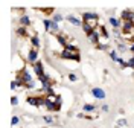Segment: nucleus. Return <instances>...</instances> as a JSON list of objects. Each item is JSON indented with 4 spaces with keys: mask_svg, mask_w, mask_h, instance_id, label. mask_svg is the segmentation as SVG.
Segmentation results:
<instances>
[{
    "mask_svg": "<svg viewBox=\"0 0 134 128\" xmlns=\"http://www.w3.org/2000/svg\"><path fill=\"white\" fill-rule=\"evenodd\" d=\"M27 104L38 107V105H40V98H38V96H29V98H27Z\"/></svg>",
    "mask_w": 134,
    "mask_h": 128,
    "instance_id": "nucleus-10",
    "label": "nucleus"
},
{
    "mask_svg": "<svg viewBox=\"0 0 134 128\" xmlns=\"http://www.w3.org/2000/svg\"><path fill=\"white\" fill-rule=\"evenodd\" d=\"M31 43H32V46L35 47V49H38V47H40V38H38L37 35H34L32 38H31Z\"/></svg>",
    "mask_w": 134,
    "mask_h": 128,
    "instance_id": "nucleus-16",
    "label": "nucleus"
},
{
    "mask_svg": "<svg viewBox=\"0 0 134 128\" xmlns=\"http://www.w3.org/2000/svg\"><path fill=\"white\" fill-rule=\"evenodd\" d=\"M102 111H108V105H102Z\"/></svg>",
    "mask_w": 134,
    "mask_h": 128,
    "instance_id": "nucleus-33",
    "label": "nucleus"
},
{
    "mask_svg": "<svg viewBox=\"0 0 134 128\" xmlns=\"http://www.w3.org/2000/svg\"><path fill=\"white\" fill-rule=\"evenodd\" d=\"M110 57H111V60H114V61L119 58V57H117V52H116V51H111V52H110Z\"/></svg>",
    "mask_w": 134,
    "mask_h": 128,
    "instance_id": "nucleus-24",
    "label": "nucleus"
},
{
    "mask_svg": "<svg viewBox=\"0 0 134 128\" xmlns=\"http://www.w3.org/2000/svg\"><path fill=\"white\" fill-rule=\"evenodd\" d=\"M88 38H90V41H92V43H94V44H99V32H98L96 29H94L90 35H88Z\"/></svg>",
    "mask_w": 134,
    "mask_h": 128,
    "instance_id": "nucleus-8",
    "label": "nucleus"
},
{
    "mask_svg": "<svg viewBox=\"0 0 134 128\" xmlns=\"http://www.w3.org/2000/svg\"><path fill=\"white\" fill-rule=\"evenodd\" d=\"M52 23H53L52 20H44V21H43V25H44V27H46V31H50V29H52Z\"/></svg>",
    "mask_w": 134,
    "mask_h": 128,
    "instance_id": "nucleus-18",
    "label": "nucleus"
},
{
    "mask_svg": "<svg viewBox=\"0 0 134 128\" xmlns=\"http://www.w3.org/2000/svg\"><path fill=\"white\" fill-rule=\"evenodd\" d=\"M17 34L18 35H26V27H23V26L18 27V29H17Z\"/></svg>",
    "mask_w": 134,
    "mask_h": 128,
    "instance_id": "nucleus-22",
    "label": "nucleus"
},
{
    "mask_svg": "<svg viewBox=\"0 0 134 128\" xmlns=\"http://www.w3.org/2000/svg\"><path fill=\"white\" fill-rule=\"evenodd\" d=\"M17 79H18V81H20V82H21L23 85L29 84V82H32V76H31V73H29L26 69L23 70V72H21V73H20V76L17 78Z\"/></svg>",
    "mask_w": 134,
    "mask_h": 128,
    "instance_id": "nucleus-2",
    "label": "nucleus"
},
{
    "mask_svg": "<svg viewBox=\"0 0 134 128\" xmlns=\"http://www.w3.org/2000/svg\"><path fill=\"white\" fill-rule=\"evenodd\" d=\"M52 21H53V20H52ZM58 29H59L58 23H55V21H53V23H52V29H50V31H52V32H58Z\"/></svg>",
    "mask_w": 134,
    "mask_h": 128,
    "instance_id": "nucleus-21",
    "label": "nucleus"
},
{
    "mask_svg": "<svg viewBox=\"0 0 134 128\" xmlns=\"http://www.w3.org/2000/svg\"><path fill=\"white\" fill-rule=\"evenodd\" d=\"M11 104H12V105H17V104H18V98H17V96H12V98H11Z\"/></svg>",
    "mask_w": 134,
    "mask_h": 128,
    "instance_id": "nucleus-26",
    "label": "nucleus"
},
{
    "mask_svg": "<svg viewBox=\"0 0 134 128\" xmlns=\"http://www.w3.org/2000/svg\"><path fill=\"white\" fill-rule=\"evenodd\" d=\"M98 47H99L100 51H105L107 49V44H98Z\"/></svg>",
    "mask_w": 134,
    "mask_h": 128,
    "instance_id": "nucleus-32",
    "label": "nucleus"
},
{
    "mask_svg": "<svg viewBox=\"0 0 134 128\" xmlns=\"http://www.w3.org/2000/svg\"><path fill=\"white\" fill-rule=\"evenodd\" d=\"M120 18L124 20V21H133V18H134V12H131V11H124L122 14H120Z\"/></svg>",
    "mask_w": 134,
    "mask_h": 128,
    "instance_id": "nucleus-6",
    "label": "nucleus"
},
{
    "mask_svg": "<svg viewBox=\"0 0 134 128\" xmlns=\"http://www.w3.org/2000/svg\"><path fill=\"white\" fill-rule=\"evenodd\" d=\"M17 87H18V82H17V81H12V82H11V88L14 90V88H17Z\"/></svg>",
    "mask_w": 134,
    "mask_h": 128,
    "instance_id": "nucleus-29",
    "label": "nucleus"
},
{
    "mask_svg": "<svg viewBox=\"0 0 134 128\" xmlns=\"http://www.w3.org/2000/svg\"><path fill=\"white\" fill-rule=\"evenodd\" d=\"M61 58H64V60H75V61L81 60L79 52H73V51H69V49H64L61 52Z\"/></svg>",
    "mask_w": 134,
    "mask_h": 128,
    "instance_id": "nucleus-1",
    "label": "nucleus"
},
{
    "mask_svg": "<svg viewBox=\"0 0 134 128\" xmlns=\"http://www.w3.org/2000/svg\"><path fill=\"white\" fill-rule=\"evenodd\" d=\"M61 20H63V15H61V14H55V15H53V21H55V23H59Z\"/></svg>",
    "mask_w": 134,
    "mask_h": 128,
    "instance_id": "nucleus-20",
    "label": "nucleus"
},
{
    "mask_svg": "<svg viewBox=\"0 0 134 128\" xmlns=\"http://www.w3.org/2000/svg\"><path fill=\"white\" fill-rule=\"evenodd\" d=\"M25 87H26V88H34V87H35V84H34V81H32V82H29V84H26Z\"/></svg>",
    "mask_w": 134,
    "mask_h": 128,
    "instance_id": "nucleus-31",
    "label": "nucleus"
},
{
    "mask_svg": "<svg viewBox=\"0 0 134 128\" xmlns=\"http://www.w3.org/2000/svg\"><path fill=\"white\" fill-rule=\"evenodd\" d=\"M116 63H119V64H120L122 67H128V63H126L125 60H122L120 57H119V58H117V60H116Z\"/></svg>",
    "mask_w": 134,
    "mask_h": 128,
    "instance_id": "nucleus-19",
    "label": "nucleus"
},
{
    "mask_svg": "<svg viewBox=\"0 0 134 128\" xmlns=\"http://www.w3.org/2000/svg\"><path fill=\"white\" fill-rule=\"evenodd\" d=\"M92 94L96 98V99H105V92H104L102 88H99V87L92 88Z\"/></svg>",
    "mask_w": 134,
    "mask_h": 128,
    "instance_id": "nucleus-3",
    "label": "nucleus"
},
{
    "mask_svg": "<svg viewBox=\"0 0 134 128\" xmlns=\"http://www.w3.org/2000/svg\"><path fill=\"white\" fill-rule=\"evenodd\" d=\"M117 125H119V127H125V125H126V120L125 119H119V120H117Z\"/></svg>",
    "mask_w": 134,
    "mask_h": 128,
    "instance_id": "nucleus-25",
    "label": "nucleus"
},
{
    "mask_svg": "<svg viewBox=\"0 0 134 128\" xmlns=\"http://www.w3.org/2000/svg\"><path fill=\"white\" fill-rule=\"evenodd\" d=\"M18 122H20V119H18L17 116H14V118H12V120H11V124H12V125H17Z\"/></svg>",
    "mask_w": 134,
    "mask_h": 128,
    "instance_id": "nucleus-27",
    "label": "nucleus"
},
{
    "mask_svg": "<svg viewBox=\"0 0 134 128\" xmlns=\"http://www.w3.org/2000/svg\"><path fill=\"white\" fill-rule=\"evenodd\" d=\"M130 49H131V52H133V53H134V43H133V44H131V47H130Z\"/></svg>",
    "mask_w": 134,
    "mask_h": 128,
    "instance_id": "nucleus-34",
    "label": "nucleus"
},
{
    "mask_svg": "<svg viewBox=\"0 0 134 128\" xmlns=\"http://www.w3.org/2000/svg\"><path fill=\"white\" fill-rule=\"evenodd\" d=\"M82 17H84V23H88L90 20H94V21H98L99 15H98V14H94V12H84Z\"/></svg>",
    "mask_w": 134,
    "mask_h": 128,
    "instance_id": "nucleus-4",
    "label": "nucleus"
},
{
    "mask_svg": "<svg viewBox=\"0 0 134 128\" xmlns=\"http://www.w3.org/2000/svg\"><path fill=\"white\" fill-rule=\"evenodd\" d=\"M57 40H58V43L59 44H63V46H64V47H67V46H69V44H67V40L66 38H64V37H63V35H57Z\"/></svg>",
    "mask_w": 134,
    "mask_h": 128,
    "instance_id": "nucleus-17",
    "label": "nucleus"
},
{
    "mask_svg": "<svg viewBox=\"0 0 134 128\" xmlns=\"http://www.w3.org/2000/svg\"><path fill=\"white\" fill-rule=\"evenodd\" d=\"M27 61L32 63V64H35L38 61V52H37V49H31L29 55H27Z\"/></svg>",
    "mask_w": 134,
    "mask_h": 128,
    "instance_id": "nucleus-5",
    "label": "nucleus"
},
{
    "mask_svg": "<svg viewBox=\"0 0 134 128\" xmlns=\"http://www.w3.org/2000/svg\"><path fill=\"white\" fill-rule=\"evenodd\" d=\"M117 51H120V52H125V51H126V46L124 44V43H119V46H117Z\"/></svg>",
    "mask_w": 134,
    "mask_h": 128,
    "instance_id": "nucleus-23",
    "label": "nucleus"
},
{
    "mask_svg": "<svg viewBox=\"0 0 134 128\" xmlns=\"http://www.w3.org/2000/svg\"><path fill=\"white\" fill-rule=\"evenodd\" d=\"M67 20H69L72 25H75V26H82V21H81L79 18L73 17V15H69V17H67Z\"/></svg>",
    "mask_w": 134,
    "mask_h": 128,
    "instance_id": "nucleus-12",
    "label": "nucleus"
},
{
    "mask_svg": "<svg viewBox=\"0 0 134 128\" xmlns=\"http://www.w3.org/2000/svg\"><path fill=\"white\" fill-rule=\"evenodd\" d=\"M82 110L85 111V113H92V111L96 110V105H93V104H84Z\"/></svg>",
    "mask_w": 134,
    "mask_h": 128,
    "instance_id": "nucleus-14",
    "label": "nucleus"
},
{
    "mask_svg": "<svg viewBox=\"0 0 134 128\" xmlns=\"http://www.w3.org/2000/svg\"><path fill=\"white\" fill-rule=\"evenodd\" d=\"M44 122H47V124H52V122H53V119H52L50 116H44Z\"/></svg>",
    "mask_w": 134,
    "mask_h": 128,
    "instance_id": "nucleus-28",
    "label": "nucleus"
},
{
    "mask_svg": "<svg viewBox=\"0 0 134 128\" xmlns=\"http://www.w3.org/2000/svg\"><path fill=\"white\" fill-rule=\"evenodd\" d=\"M110 23H111V26L114 27V29H119V26H120V20L116 17H110Z\"/></svg>",
    "mask_w": 134,
    "mask_h": 128,
    "instance_id": "nucleus-15",
    "label": "nucleus"
},
{
    "mask_svg": "<svg viewBox=\"0 0 134 128\" xmlns=\"http://www.w3.org/2000/svg\"><path fill=\"white\" fill-rule=\"evenodd\" d=\"M82 29H84V32L87 35H90L94 31V27H93V25H90V23H82Z\"/></svg>",
    "mask_w": 134,
    "mask_h": 128,
    "instance_id": "nucleus-11",
    "label": "nucleus"
},
{
    "mask_svg": "<svg viewBox=\"0 0 134 128\" xmlns=\"http://www.w3.org/2000/svg\"><path fill=\"white\" fill-rule=\"evenodd\" d=\"M20 23H21L23 27H27V26L31 25V20H29L27 15H21V17H20Z\"/></svg>",
    "mask_w": 134,
    "mask_h": 128,
    "instance_id": "nucleus-13",
    "label": "nucleus"
},
{
    "mask_svg": "<svg viewBox=\"0 0 134 128\" xmlns=\"http://www.w3.org/2000/svg\"><path fill=\"white\" fill-rule=\"evenodd\" d=\"M69 79H70V81H76V75L75 73H70V75H69Z\"/></svg>",
    "mask_w": 134,
    "mask_h": 128,
    "instance_id": "nucleus-30",
    "label": "nucleus"
},
{
    "mask_svg": "<svg viewBox=\"0 0 134 128\" xmlns=\"http://www.w3.org/2000/svg\"><path fill=\"white\" fill-rule=\"evenodd\" d=\"M133 27H134V21H124V25H122L124 32H131Z\"/></svg>",
    "mask_w": 134,
    "mask_h": 128,
    "instance_id": "nucleus-9",
    "label": "nucleus"
},
{
    "mask_svg": "<svg viewBox=\"0 0 134 128\" xmlns=\"http://www.w3.org/2000/svg\"><path fill=\"white\" fill-rule=\"evenodd\" d=\"M34 70H35V75H37L38 78L44 75V70H43V64L40 63V61H37V63L34 64Z\"/></svg>",
    "mask_w": 134,
    "mask_h": 128,
    "instance_id": "nucleus-7",
    "label": "nucleus"
}]
</instances>
